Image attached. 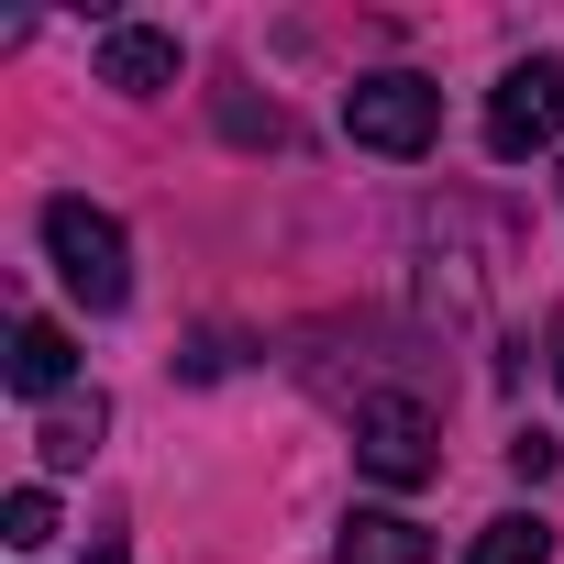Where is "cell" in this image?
Wrapping results in <instances>:
<instances>
[{
    "label": "cell",
    "instance_id": "obj_1",
    "mask_svg": "<svg viewBox=\"0 0 564 564\" xmlns=\"http://www.w3.org/2000/svg\"><path fill=\"white\" fill-rule=\"evenodd\" d=\"M45 254H56V276H67L89 311H122V300H133V243H122L111 210H89V199H45Z\"/></svg>",
    "mask_w": 564,
    "mask_h": 564
},
{
    "label": "cell",
    "instance_id": "obj_2",
    "mask_svg": "<svg viewBox=\"0 0 564 564\" xmlns=\"http://www.w3.org/2000/svg\"><path fill=\"white\" fill-rule=\"evenodd\" d=\"M355 465L377 487H432L443 476V421L410 388H377V399H355Z\"/></svg>",
    "mask_w": 564,
    "mask_h": 564
},
{
    "label": "cell",
    "instance_id": "obj_3",
    "mask_svg": "<svg viewBox=\"0 0 564 564\" xmlns=\"http://www.w3.org/2000/svg\"><path fill=\"white\" fill-rule=\"evenodd\" d=\"M344 133H355L366 155H421V144L443 133V89H432L421 67H377V78L344 89Z\"/></svg>",
    "mask_w": 564,
    "mask_h": 564
},
{
    "label": "cell",
    "instance_id": "obj_4",
    "mask_svg": "<svg viewBox=\"0 0 564 564\" xmlns=\"http://www.w3.org/2000/svg\"><path fill=\"white\" fill-rule=\"evenodd\" d=\"M553 133H564V56H520V67L487 89V155L520 166V155H542Z\"/></svg>",
    "mask_w": 564,
    "mask_h": 564
},
{
    "label": "cell",
    "instance_id": "obj_5",
    "mask_svg": "<svg viewBox=\"0 0 564 564\" xmlns=\"http://www.w3.org/2000/svg\"><path fill=\"white\" fill-rule=\"evenodd\" d=\"M100 89H122V100L177 89V34H155V23H111V34H100Z\"/></svg>",
    "mask_w": 564,
    "mask_h": 564
},
{
    "label": "cell",
    "instance_id": "obj_6",
    "mask_svg": "<svg viewBox=\"0 0 564 564\" xmlns=\"http://www.w3.org/2000/svg\"><path fill=\"white\" fill-rule=\"evenodd\" d=\"M67 377H78L67 322H12V399H56Z\"/></svg>",
    "mask_w": 564,
    "mask_h": 564
},
{
    "label": "cell",
    "instance_id": "obj_7",
    "mask_svg": "<svg viewBox=\"0 0 564 564\" xmlns=\"http://www.w3.org/2000/svg\"><path fill=\"white\" fill-rule=\"evenodd\" d=\"M100 432H111V399H100V388H89V399H56V410H45V432H34L45 476H78V465L100 454Z\"/></svg>",
    "mask_w": 564,
    "mask_h": 564
},
{
    "label": "cell",
    "instance_id": "obj_8",
    "mask_svg": "<svg viewBox=\"0 0 564 564\" xmlns=\"http://www.w3.org/2000/svg\"><path fill=\"white\" fill-rule=\"evenodd\" d=\"M333 564H432V531L399 520V509H355L344 542H333Z\"/></svg>",
    "mask_w": 564,
    "mask_h": 564
},
{
    "label": "cell",
    "instance_id": "obj_9",
    "mask_svg": "<svg viewBox=\"0 0 564 564\" xmlns=\"http://www.w3.org/2000/svg\"><path fill=\"white\" fill-rule=\"evenodd\" d=\"M465 564H553V520H542V509H498V520L465 542Z\"/></svg>",
    "mask_w": 564,
    "mask_h": 564
},
{
    "label": "cell",
    "instance_id": "obj_10",
    "mask_svg": "<svg viewBox=\"0 0 564 564\" xmlns=\"http://www.w3.org/2000/svg\"><path fill=\"white\" fill-rule=\"evenodd\" d=\"M0 542H12V553H45V542H56V498H45V487H12V498H0Z\"/></svg>",
    "mask_w": 564,
    "mask_h": 564
},
{
    "label": "cell",
    "instance_id": "obj_11",
    "mask_svg": "<svg viewBox=\"0 0 564 564\" xmlns=\"http://www.w3.org/2000/svg\"><path fill=\"white\" fill-rule=\"evenodd\" d=\"M553 454H564L553 432H520V443H509V476H520V487H542V476H553Z\"/></svg>",
    "mask_w": 564,
    "mask_h": 564
},
{
    "label": "cell",
    "instance_id": "obj_12",
    "mask_svg": "<svg viewBox=\"0 0 564 564\" xmlns=\"http://www.w3.org/2000/svg\"><path fill=\"white\" fill-rule=\"evenodd\" d=\"M553 388H564V311H553Z\"/></svg>",
    "mask_w": 564,
    "mask_h": 564
},
{
    "label": "cell",
    "instance_id": "obj_13",
    "mask_svg": "<svg viewBox=\"0 0 564 564\" xmlns=\"http://www.w3.org/2000/svg\"><path fill=\"white\" fill-rule=\"evenodd\" d=\"M89 564H133V553H122V542H100V553H89Z\"/></svg>",
    "mask_w": 564,
    "mask_h": 564
}]
</instances>
